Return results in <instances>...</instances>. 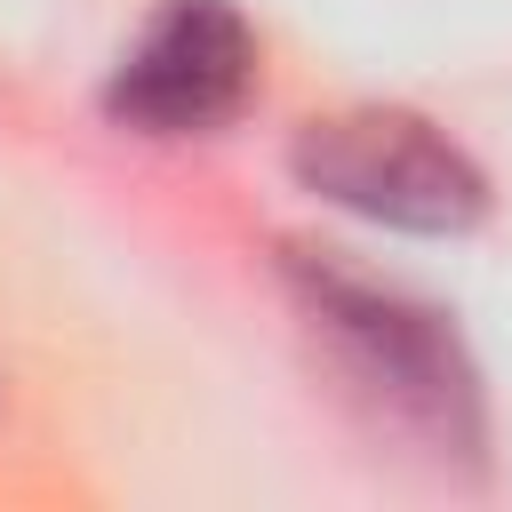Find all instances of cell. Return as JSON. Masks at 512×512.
Segmentation results:
<instances>
[{"mask_svg":"<svg viewBox=\"0 0 512 512\" xmlns=\"http://www.w3.org/2000/svg\"><path fill=\"white\" fill-rule=\"evenodd\" d=\"M296 288H304L312 328L384 400V416L424 432L440 456L480 448V376L456 352V328L440 312H424L400 288H376V280H360V272H344L328 256H296Z\"/></svg>","mask_w":512,"mask_h":512,"instance_id":"cell-2","label":"cell"},{"mask_svg":"<svg viewBox=\"0 0 512 512\" xmlns=\"http://www.w3.org/2000/svg\"><path fill=\"white\" fill-rule=\"evenodd\" d=\"M288 168L328 208H352L368 224L424 232V240H456L488 216L480 160L440 120L400 112V104H344V112L304 120L288 136Z\"/></svg>","mask_w":512,"mask_h":512,"instance_id":"cell-1","label":"cell"},{"mask_svg":"<svg viewBox=\"0 0 512 512\" xmlns=\"http://www.w3.org/2000/svg\"><path fill=\"white\" fill-rule=\"evenodd\" d=\"M256 96V32L232 0H160L104 80V112L136 136H208Z\"/></svg>","mask_w":512,"mask_h":512,"instance_id":"cell-3","label":"cell"}]
</instances>
